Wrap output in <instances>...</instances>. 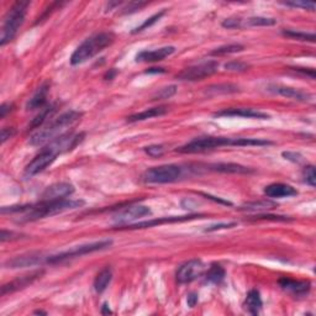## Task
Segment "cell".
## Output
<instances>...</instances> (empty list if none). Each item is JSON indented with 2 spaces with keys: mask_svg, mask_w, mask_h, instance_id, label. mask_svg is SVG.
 I'll list each match as a JSON object with an SVG mask.
<instances>
[{
  "mask_svg": "<svg viewBox=\"0 0 316 316\" xmlns=\"http://www.w3.org/2000/svg\"><path fill=\"white\" fill-rule=\"evenodd\" d=\"M86 135L82 132V134H72V132H66L62 136H60L58 139L51 141L50 143H47L41 151H40L39 155H36L34 157L33 161L26 166L25 171H24V177L26 179L29 178L35 177L36 174L41 173L45 169L49 168L50 166L56 161L58 157V155H62V153L70 152L73 151L82 141L84 140Z\"/></svg>",
  "mask_w": 316,
  "mask_h": 316,
  "instance_id": "6da1fadb",
  "label": "cell"
},
{
  "mask_svg": "<svg viewBox=\"0 0 316 316\" xmlns=\"http://www.w3.org/2000/svg\"><path fill=\"white\" fill-rule=\"evenodd\" d=\"M273 145L272 141L264 139H252V137H222V136H205L194 139L190 142L185 143L182 147L177 148V152L180 153H200L205 151L215 150L225 146H237V147H246V146H269Z\"/></svg>",
  "mask_w": 316,
  "mask_h": 316,
  "instance_id": "7a4b0ae2",
  "label": "cell"
},
{
  "mask_svg": "<svg viewBox=\"0 0 316 316\" xmlns=\"http://www.w3.org/2000/svg\"><path fill=\"white\" fill-rule=\"evenodd\" d=\"M115 41L113 33H99L84 40L71 56V65L78 66L92 60Z\"/></svg>",
  "mask_w": 316,
  "mask_h": 316,
  "instance_id": "3957f363",
  "label": "cell"
},
{
  "mask_svg": "<svg viewBox=\"0 0 316 316\" xmlns=\"http://www.w3.org/2000/svg\"><path fill=\"white\" fill-rule=\"evenodd\" d=\"M81 118L82 113L76 110H70L67 113L62 114L60 118L56 119L49 126H46L45 129H41L36 134H34L30 139V143L33 146L47 145L51 141L58 139L63 134H66L65 130L67 127H71L73 124H76Z\"/></svg>",
  "mask_w": 316,
  "mask_h": 316,
  "instance_id": "277c9868",
  "label": "cell"
},
{
  "mask_svg": "<svg viewBox=\"0 0 316 316\" xmlns=\"http://www.w3.org/2000/svg\"><path fill=\"white\" fill-rule=\"evenodd\" d=\"M84 205V200H72V199H60V200H41L36 205L31 206V209L23 216L21 221L31 222L37 220L45 219V217L53 216V215L61 214L73 209L81 208Z\"/></svg>",
  "mask_w": 316,
  "mask_h": 316,
  "instance_id": "5b68a950",
  "label": "cell"
},
{
  "mask_svg": "<svg viewBox=\"0 0 316 316\" xmlns=\"http://www.w3.org/2000/svg\"><path fill=\"white\" fill-rule=\"evenodd\" d=\"M30 2H17L4 17L2 28V36H0V45L5 46L17 36L19 29L25 21L26 13H28Z\"/></svg>",
  "mask_w": 316,
  "mask_h": 316,
  "instance_id": "8992f818",
  "label": "cell"
},
{
  "mask_svg": "<svg viewBox=\"0 0 316 316\" xmlns=\"http://www.w3.org/2000/svg\"><path fill=\"white\" fill-rule=\"evenodd\" d=\"M113 245V240H100L95 241V242L90 243H84V245L72 247L71 249H67L65 252H61V253L53 254V256L47 257V263L50 264H57L62 263V262L68 261V259L77 258V257H82L84 254L93 253V252L103 251V249L109 248Z\"/></svg>",
  "mask_w": 316,
  "mask_h": 316,
  "instance_id": "52a82bcc",
  "label": "cell"
},
{
  "mask_svg": "<svg viewBox=\"0 0 316 316\" xmlns=\"http://www.w3.org/2000/svg\"><path fill=\"white\" fill-rule=\"evenodd\" d=\"M184 177V169L177 164H163V166L152 167L143 173V180L152 184H166V183L177 182Z\"/></svg>",
  "mask_w": 316,
  "mask_h": 316,
  "instance_id": "ba28073f",
  "label": "cell"
},
{
  "mask_svg": "<svg viewBox=\"0 0 316 316\" xmlns=\"http://www.w3.org/2000/svg\"><path fill=\"white\" fill-rule=\"evenodd\" d=\"M219 70V62L216 61H208V62L200 63V65L192 66L189 68H185L177 74V79L185 82H196L211 77Z\"/></svg>",
  "mask_w": 316,
  "mask_h": 316,
  "instance_id": "9c48e42d",
  "label": "cell"
},
{
  "mask_svg": "<svg viewBox=\"0 0 316 316\" xmlns=\"http://www.w3.org/2000/svg\"><path fill=\"white\" fill-rule=\"evenodd\" d=\"M204 270H205V265L201 259H190L178 268L176 274L177 281L179 284L192 283L193 280L198 279L199 277L203 275Z\"/></svg>",
  "mask_w": 316,
  "mask_h": 316,
  "instance_id": "30bf717a",
  "label": "cell"
},
{
  "mask_svg": "<svg viewBox=\"0 0 316 316\" xmlns=\"http://www.w3.org/2000/svg\"><path fill=\"white\" fill-rule=\"evenodd\" d=\"M205 215L203 214H194V215H185V216H169V217H159V219H153L148 220V221H141L137 224H130L125 225V226L118 227L120 230H139V228H148L157 226V225H163V224H174V222H184V221H190V220L195 219H201Z\"/></svg>",
  "mask_w": 316,
  "mask_h": 316,
  "instance_id": "8fae6325",
  "label": "cell"
},
{
  "mask_svg": "<svg viewBox=\"0 0 316 316\" xmlns=\"http://www.w3.org/2000/svg\"><path fill=\"white\" fill-rule=\"evenodd\" d=\"M151 209L147 208V206L143 205H132L126 208L125 210L120 211L119 214L115 215L114 220L118 224V227L125 226V225H130L132 222L137 221L139 219H142V217L148 216L151 215Z\"/></svg>",
  "mask_w": 316,
  "mask_h": 316,
  "instance_id": "7c38bea8",
  "label": "cell"
},
{
  "mask_svg": "<svg viewBox=\"0 0 316 316\" xmlns=\"http://www.w3.org/2000/svg\"><path fill=\"white\" fill-rule=\"evenodd\" d=\"M44 273H45L44 269H37L31 273H28V274L21 275V277H18L17 279L4 284V285L2 286V291H0V294H2V296H5L7 294H13V293H15V291L21 290V289L26 288V286H29L30 284H33L36 279L41 278L42 275H44Z\"/></svg>",
  "mask_w": 316,
  "mask_h": 316,
  "instance_id": "4fadbf2b",
  "label": "cell"
},
{
  "mask_svg": "<svg viewBox=\"0 0 316 316\" xmlns=\"http://www.w3.org/2000/svg\"><path fill=\"white\" fill-rule=\"evenodd\" d=\"M214 116L216 118H245V119H259V120H268L270 119V116L267 113L263 111L256 110V109L251 108H230V109H224V110L219 111V113H215Z\"/></svg>",
  "mask_w": 316,
  "mask_h": 316,
  "instance_id": "5bb4252c",
  "label": "cell"
},
{
  "mask_svg": "<svg viewBox=\"0 0 316 316\" xmlns=\"http://www.w3.org/2000/svg\"><path fill=\"white\" fill-rule=\"evenodd\" d=\"M267 90L272 93V94L280 95V97L296 100V102L306 103L311 100V95L309 93L304 92V90L291 88V87L281 86V84H270V86L267 87Z\"/></svg>",
  "mask_w": 316,
  "mask_h": 316,
  "instance_id": "9a60e30c",
  "label": "cell"
},
{
  "mask_svg": "<svg viewBox=\"0 0 316 316\" xmlns=\"http://www.w3.org/2000/svg\"><path fill=\"white\" fill-rule=\"evenodd\" d=\"M45 257L41 253L37 252H31V253L21 254L17 256L14 258L8 259L4 263L5 268H10V269H18V268H26V267H34V265H39L44 262Z\"/></svg>",
  "mask_w": 316,
  "mask_h": 316,
  "instance_id": "2e32d148",
  "label": "cell"
},
{
  "mask_svg": "<svg viewBox=\"0 0 316 316\" xmlns=\"http://www.w3.org/2000/svg\"><path fill=\"white\" fill-rule=\"evenodd\" d=\"M74 193L73 184L68 182H61L56 183V184L50 185L46 188L44 193H42V200L50 201V200H60V199H66L67 196L72 195Z\"/></svg>",
  "mask_w": 316,
  "mask_h": 316,
  "instance_id": "e0dca14e",
  "label": "cell"
},
{
  "mask_svg": "<svg viewBox=\"0 0 316 316\" xmlns=\"http://www.w3.org/2000/svg\"><path fill=\"white\" fill-rule=\"evenodd\" d=\"M279 285L281 289L289 291V293L294 294L296 296H305L309 294L310 289H311V283L309 280H295L290 279V278H280Z\"/></svg>",
  "mask_w": 316,
  "mask_h": 316,
  "instance_id": "ac0fdd59",
  "label": "cell"
},
{
  "mask_svg": "<svg viewBox=\"0 0 316 316\" xmlns=\"http://www.w3.org/2000/svg\"><path fill=\"white\" fill-rule=\"evenodd\" d=\"M176 52V47L166 46L152 51H141L136 55V62H159Z\"/></svg>",
  "mask_w": 316,
  "mask_h": 316,
  "instance_id": "d6986e66",
  "label": "cell"
},
{
  "mask_svg": "<svg viewBox=\"0 0 316 316\" xmlns=\"http://www.w3.org/2000/svg\"><path fill=\"white\" fill-rule=\"evenodd\" d=\"M264 195L270 199L290 198V196L298 195V190L289 184L284 183H273L264 188Z\"/></svg>",
  "mask_w": 316,
  "mask_h": 316,
  "instance_id": "ffe728a7",
  "label": "cell"
},
{
  "mask_svg": "<svg viewBox=\"0 0 316 316\" xmlns=\"http://www.w3.org/2000/svg\"><path fill=\"white\" fill-rule=\"evenodd\" d=\"M208 168L210 171L220 172V173H232V174H249L253 173V169L249 167L241 166L237 163H214L209 164Z\"/></svg>",
  "mask_w": 316,
  "mask_h": 316,
  "instance_id": "44dd1931",
  "label": "cell"
},
{
  "mask_svg": "<svg viewBox=\"0 0 316 316\" xmlns=\"http://www.w3.org/2000/svg\"><path fill=\"white\" fill-rule=\"evenodd\" d=\"M49 92H50V83L47 82V83L42 84V86L39 88V90H37L35 94H34V97L29 100L28 104H26V109H28V110L44 109L45 106H46Z\"/></svg>",
  "mask_w": 316,
  "mask_h": 316,
  "instance_id": "7402d4cb",
  "label": "cell"
},
{
  "mask_svg": "<svg viewBox=\"0 0 316 316\" xmlns=\"http://www.w3.org/2000/svg\"><path fill=\"white\" fill-rule=\"evenodd\" d=\"M245 307L247 311L252 315H258L261 311L262 306H263V301H262L261 294L256 289H252L247 294L246 300H245Z\"/></svg>",
  "mask_w": 316,
  "mask_h": 316,
  "instance_id": "603a6c76",
  "label": "cell"
},
{
  "mask_svg": "<svg viewBox=\"0 0 316 316\" xmlns=\"http://www.w3.org/2000/svg\"><path fill=\"white\" fill-rule=\"evenodd\" d=\"M168 109L166 106H158V108H152V109H146V110L141 111V113L134 114V115L129 116L127 118V123H139V121L147 120V119L157 118V116H162L164 114H167Z\"/></svg>",
  "mask_w": 316,
  "mask_h": 316,
  "instance_id": "cb8c5ba5",
  "label": "cell"
},
{
  "mask_svg": "<svg viewBox=\"0 0 316 316\" xmlns=\"http://www.w3.org/2000/svg\"><path fill=\"white\" fill-rule=\"evenodd\" d=\"M111 279H113V270L110 267H105L100 270L97 274L94 279V289L97 293H103L106 290V288L110 284Z\"/></svg>",
  "mask_w": 316,
  "mask_h": 316,
  "instance_id": "d4e9b609",
  "label": "cell"
},
{
  "mask_svg": "<svg viewBox=\"0 0 316 316\" xmlns=\"http://www.w3.org/2000/svg\"><path fill=\"white\" fill-rule=\"evenodd\" d=\"M225 275H226V272H225L224 268L220 264H211V267L206 270L205 273V279L206 281L212 284H220L222 280L225 279Z\"/></svg>",
  "mask_w": 316,
  "mask_h": 316,
  "instance_id": "484cf974",
  "label": "cell"
},
{
  "mask_svg": "<svg viewBox=\"0 0 316 316\" xmlns=\"http://www.w3.org/2000/svg\"><path fill=\"white\" fill-rule=\"evenodd\" d=\"M277 206V204L273 203L270 200H258V201H252V203H247L245 205L240 206L238 210L242 211H265L270 210V209H274Z\"/></svg>",
  "mask_w": 316,
  "mask_h": 316,
  "instance_id": "4316f807",
  "label": "cell"
},
{
  "mask_svg": "<svg viewBox=\"0 0 316 316\" xmlns=\"http://www.w3.org/2000/svg\"><path fill=\"white\" fill-rule=\"evenodd\" d=\"M56 108H57V105L56 104H51V105H47L45 106L44 109H41V111H40L39 115L36 116L35 119L33 120V123H31L30 126L33 127H40L42 124L45 123V121L47 120V119H50L52 116V114L56 111Z\"/></svg>",
  "mask_w": 316,
  "mask_h": 316,
  "instance_id": "83f0119b",
  "label": "cell"
},
{
  "mask_svg": "<svg viewBox=\"0 0 316 316\" xmlns=\"http://www.w3.org/2000/svg\"><path fill=\"white\" fill-rule=\"evenodd\" d=\"M245 50V47L240 44H230V45H224V46H220L217 49H215L214 51L210 52V56H226V55H232V53L242 52Z\"/></svg>",
  "mask_w": 316,
  "mask_h": 316,
  "instance_id": "f1b7e54d",
  "label": "cell"
},
{
  "mask_svg": "<svg viewBox=\"0 0 316 316\" xmlns=\"http://www.w3.org/2000/svg\"><path fill=\"white\" fill-rule=\"evenodd\" d=\"M281 34H283V35L285 37H289V39H293V40H299V41H309V42L315 41L314 34L304 33V31L283 30L281 31Z\"/></svg>",
  "mask_w": 316,
  "mask_h": 316,
  "instance_id": "f546056e",
  "label": "cell"
},
{
  "mask_svg": "<svg viewBox=\"0 0 316 316\" xmlns=\"http://www.w3.org/2000/svg\"><path fill=\"white\" fill-rule=\"evenodd\" d=\"M277 24V20L272 18H262V17H253L247 19L245 25L249 28H257V26H274Z\"/></svg>",
  "mask_w": 316,
  "mask_h": 316,
  "instance_id": "4dcf8cb0",
  "label": "cell"
},
{
  "mask_svg": "<svg viewBox=\"0 0 316 316\" xmlns=\"http://www.w3.org/2000/svg\"><path fill=\"white\" fill-rule=\"evenodd\" d=\"M238 92V87L233 84H217V86H211L206 88V93L210 94H230V93Z\"/></svg>",
  "mask_w": 316,
  "mask_h": 316,
  "instance_id": "1f68e13d",
  "label": "cell"
},
{
  "mask_svg": "<svg viewBox=\"0 0 316 316\" xmlns=\"http://www.w3.org/2000/svg\"><path fill=\"white\" fill-rule=\"evenodd\" d=\"M164 14H166V9H163L162 12H159V13H156V14L152 15L151 18L146 19V20L143 21L142 24H141L139 28H136L134 31H132V34H137V33H141V31H143V30H147L148 28H151V26L155 25L157 21L161 20V18L163 17Z\"/></svg>",
  "mask_w": 316,
  "mask_h": 316,
  "instance_id": "d6a6232c",
  "label": "cell"
},
{
  "mask_svg": "<svg viewBox=\"0 0 316 316\" xmlns=\"http://www.w3.org/2000/svg\"><path fill=\"white\" fill-rule=\"evenodd\" d=\"M177 93V87L176 86H169L166 88L159 89L157 93L153 97V100H163V99H169L171 97H173Z\"/></svg>",
  "mask_w": 316,
  "mask_h": 316,
  "instance_id": "836d02e7",
  "label": "cell"
},
{
  "mask_svg": "<svg viewBox=\"0 0 316 316\" xmlns=\"http://www.w3.org/2000/svg\"><path fill=\"white\" fill-rule=\"evenodd\" d=\"M302 177H304V180L306 182V184H309L310 187L314 188L316 185V173H315V167L309 164L304 168L302 171Z\"/></svg>",
  "mask_w": 316,
  "mask_h": 316,
  "instance_id": "e575fe53",
  "label": "cell"
},
{
  "mask_svg": "<svg viewBox=\"0 0 316 316\" xmlns=\"http://www.w3.org/2000/svg\"><path fill=\"white\" fill-rule=\"evenodd\" d=\"M249 68V66L245 62H241V61H231L225 65V70L231 71V72H245Z\"/></svg>",
  "mask_w": 316,
  "mask_h": 316,
  "instance_id": "d590c367",
  "label": "cell"
},
{
  "mask_svg": "<svg viewBox=\"0 0 316 316\" xmlns=\"http://www.w3.org/2000/svg\"><path fill=\"white\" fill-rule=\"evenodd\" d=\"M145 152L147 153L148 156H151V157L157 158V157H161V156H163L164 147L162 145H151V146H147V147H145Z\"/></svg>",
  "mask_w": 316,
  "mask_h": 316,
  "instance_id": "8d00e7d4",
  "label": "cell"
},
{
  "mask_svg": "<svg viewBox=\"0 0 316 316\" xmlns=\"http://www.w3.org/2000/svg\"><path fill=\"white\" fill-rule=\"evenodd\" d=\"M285 5L293 8H301V9L309 10V12H314L315 10V3L310 2H286Z\"/></svg>",
  "mask_w": 316,
  "mask_h": 316,
  "instance_id": "74e56055",
  "label": "cell"
},
{
  "mask_svg": "<svg viewBox=\"0 0 316 316\" xmlns=\"http://www.w3.org/2000/svg\"><path fill=\"white\" fill-rule=\"evenodd\" d=\"M237 226V222H220V224H215L209 226L208 228H205V232H214V231H219V230H226V228H232Z\"/></svg>",
  "mask_w": 316,
  "mask_h": 316,
  "instance_id": "f35d334b",
  "label": "cell"
},
{
  "mask_svg": "<svg viewBox=\"0 0 316 316\" xmlns=\"http://www.w3.org/2000/svg\"><path fill=\"white\" fill-rule=\"evenodd\" d=\"M253 220H272V221H291L293 219L288 216H280V215H257L253 216Z\"/></svg>",
  "mask_w": 316,
  "mask_h": 316,
  "instance_id": "ab89813d",
  "label": "cell"
},
{
  "mask_svg": "<svg viewBox=\"0 0 316 316\" xmlns=\"http://www.w3.org/2000/svg\"><path fill=\"white\" fill-rule=\"evenodd\" d=\"M221 25H222V28H225V29L242 28V20H240V19H233V18L225 19V20L222 21Z\"/></svg>",
  "mask_w": 316,
  "mask_h": 316,
  "instance_id": "60d3db41",
  "label": "cell"
},
{
  "mask_svg": "<svg viewBox=\"0 0 316 316\" xmlns=\"http://www.w3.org/2000/svg\"><path fill=\"white\" fill-rule=\"evenodd\" d=\"M146 5H147V3H142V2L129 3V5H127L125 9H123L124 14H131V13H135V12H137V10L142 9V8L146 7Z\"/></svg>",
  "mask_w": 316,
  "mask_h": 316,
  "instance_id": "b9f144b4",
  "label": "cell"
},
{
  "mask_svg": "<svg viewBox=\"0 0 316 316\" xmlns=\"http://www.w3.org/2000/svg\"><path fill=\"white\" fill-rule=\"evenodd\" d=\"M20 233L14 232V231H7V230H2V235H0V241L2 242H5V241H13V240H18L20 237Z\"/></svg>",
  "mask_w": 316,
  "mask_h": 316,
  "instance_id": "7bdbcfd3",
  "label": "cell"
},
{
  "mask_svg": "<svg viewBox=\"0 0 316 316\" xmlns=\"http://www.w3.org/2000/svg\"><path fill=\"white\" fill-rule=\"evenodd\" d=\"M15 134H17L15 129H12V127H4V129H2V132H0V141H2V143H5L8 140L12 139Z\"/></svg>",
  "mask_w": 316,
  "mask_h": 316,
  "instance_id": "ee69618b",
  "label": "cell"
},
{
  "mask_svg": "<svg viewBox=\"0 0 316 316\" xmlns=\"http://www.w3.org/2000/svg\"><path fill=\"white\" fill-rule=\"evenodd\" d=\"M281 156H283L284 158L288 159V161H291L294 162V163H300V162L304 161V158H302V156L300 155V153H296V152H283L281 153Z\"/></svg>",
  "mask_w": 316,
  "mask_h": 316,
  "instance_id": "f6af8a7d",
  "label": "cell"
},
{
  "mask_svg": "<svg viewBox=\"0 0 316 316\" xmlns=\"http://www.w3.org/2000/svg\"><path fill=\"white\" fill-rule=\"evenodd\" d=\"M200 195H203V196H205V198H208V199H211V200H214L215 203H220V204H224V205H232V204L230 203V201H226V200H224V199H221V198H216V196H212V195H210V194H205V193H200Z\"/></svg>",
  "mask_w": 316,
  "mask_h": 316,
  "instance_id": "bcb514c9",
  "label": "cell"
},
{
  "mask_svg": "<svg viewBox=\"0 0 316 316\" xmlns=\"http://www.w3.org/2000/svg\"><path fill=\"white\" fill-rule=\"evenodd\" d=\"M13 104H9V103H4L2 106H0V118L4 119L7 116L8 113L13 110Z\"/></svg>",
  "mask_w": 316,
  "mask_h": 316,
  "instance_id": "7dc6e473",
  "label": "cell"
},
{
  "mask_svg": "<svg viewBox=\"0 0 316 316\" xmlns=\"http://www.w3.org/2000/svg\"><path fill=\"white\" fill-rule=\"evenodd\" d=\"M63 5H65V3H52V4L49 7V10H51V12H55V10H57L58 8L63 7ZM47 15H49V12H46L44 15H42L41 18H39V21H37V23H40V20L45 19V18L47 17Z\"/></svg>",
  "mask_w": 316,
  "mask_h": 316,
  "instance_id": "c3c4849f",
  "label": "cell"
},
{
  "mask_svg": "<svg viewBox=\"0 0 316 316\" xmlns=\"http://www.w3.org/2000/svg\"><path fill=\"white\" fill-rule=\"evenodd\" d=\"M187 302H188V306L194 307L196 304H198V295H196L195 293L189 294L187 298Z\"/></svg>",
  "mask_w": 316,
  "mask_h": 316,
  "instance_id": "681fc988",
  "label": "cell"
},
{
  "mask_svg": "<svg viewBox=\"0 0 316 316\" xmlns=\"http://www.w3.org/2000/svg\"><path fill=\"white\" fill-rule=\"evenodd\" d=\"M146 73H148V74L166 73V70H163V68H150V70H148V71H146Z\"/></svg>",
  "mask_w": 316,
  "mask_h": 316,
  "instance_id": "f907efd6",
  "label": "cell"
},
{
  "mask_svg": "<svg viewBox=\"0 0 316 316\" xmlns=\"http://www.w3.org/2000/svg\"><path fill=\"white\" fill-rule=\"evenodd\" d=\"M102 314L103 315H109V314H113V311H111L110 310V307L108 306V304H103V306H102Z\"/></svg>",
  "mask_w": 316,
  "mask_h": 316,
  "instance_id": "816d5d0a",
  "label": "cell"
},
{
  "mask_svg": "<svg viewBox=\"0 0 316 316\" xmlns=\"http://www.w3.org/2000/svg\"><path fill=\"white\" fill-rule=\"evenodd\" d=\"M115 74H116V72L114 71V70H111V71H110V73H109V72H108V73L105 74V79H108V81H109V79H113V78H114V76H115Z\"/></svg>",
  "mask_w": 316,
  "mask_h": 316,
  "instance_id": "f5cc1de1",
  "label": "cell"
},
{
  "mask_svg": "<svg viewBox=\"0 0 316 316\" xmlns=\"http://www.w3.org/2000/svg\"><path fill=\"white\" fill-rule=\"evenodd\" d=\"M35 314H41V315H46V312H45V311H40V310H37V311H35Z\"/></svg>",
  "mask_w": 316,
  "mask_h": 316,
  "instance_id": "db71d44e",
  "label": "cell"
}]
</instances>
